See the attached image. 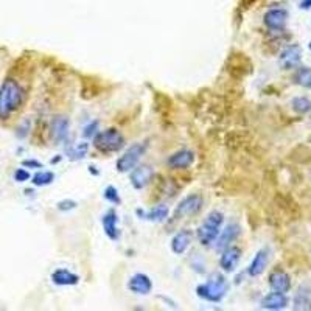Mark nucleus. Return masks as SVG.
I'll return each instance as SVG.
<instances>
[{"label":"nucleus","mask_w":311,"mask_h":311,"mask_svg":"<svg viewBox=\"0 0 311 311\" xmlns=\"http://www.w3.org/2000/svg\"><path fill=\"white\" fill-rule=\"evenodd\" d=\"M24 101V90L16 80H5L0 86V119L7 120L19 109Z\"/></svg>","instance_id":"1"},{"label":"nucleus","mask_w":311,"mask_h":311,"mask_svg":"<svg viewBox=\"0 0 311 311\" xmlns=\"http://www.w3.org/2000/svg\"><path fill=\"white\" fill-rule=\"evenodd\" d=\"M229 291V283L226 280V277L220 273H213L209 280L198 285L196 288V294L205 300V302H212V303H220L226 294Z\"/></svg>","instance_id":"2"},{"label":"nucleus","mask_w":311,"mask_h":311,"mask_svg":"<svg viewBox=\"0 0 311 311\" xmlns=\"http://www.w3.org/2000/svg\"><path fill=\"white\" fill-rule=\"evenodd\" d=\"M223 223H224V217L221 212H218V210L210 212L196 230L198 241L202 246H210L212 243H215V240L218 238V235L221 232Z\"/></svg>","instance_id":"3"},{"label":"nucleus","mask_w":311,"mask_h":311,"mask_svg":"<svg viewBox=\"0 0 311 311\" xmlns=\"http://www.w3.org/2000/svg\"><path fill=\"white\" fill-rule=\"evenodd\" d=\"M93 145L101 152H117L125 146V137L115 128L100 131L93 135Z\"/></svg>","instance_id":"4"},{"label":"nucleus","mask_w":311,"mask_h":311,"mask_svg":"<svg viewBox=\"0 0 311 311\" xmlns=\"http://www.w3.org/2000/svg\"><path fill=\"white\" fill-rule=\"evenodd\" d=\"M146 151V146L143 143H135L132 146H129L117 161V171L119 173H129L131 170H134L140 159L143 158V154Z\"/></svg>","instance_id":"5"},{"label":"nucleus","mask_w":311,"mask_h":311,"mask_svg":"<svg viewBox=\"0 0 311 311\" xmlns=\"http://www.w3.org/2000/svg\"><path fill=\"white\" fill-rule=\"evenodd\" d=\"M204 205V199L201 195H188L185 196L178 205H176V210L173 213L174 220H182L187 217H193L198 215Z\"/></svg>","instance_id":"6"},{"label":"nucleus","mask_w":311,"mask_h":311,"mask_svg":"<svg viewBox=\"0 0 311 311\" xmlns=\"http://www.w3.org/2000/svg\"><path fill=\"white\" fill-rule=\"evenodd\" d=\"M70 122L66 115H56L50 122V137L55 143H63L69 137Z\"/></svg>","instance_id":"7"},{"label":"nucleus","mask_w":311,"mask_h":311,"mask_svg":"<svg viewBox=\"0 0 311 311\" xmlns=\"http://www.w3.org/2000/svg\"><path fill=\"white\" fill-rule=\"evenodd\" d=\"M300 60H302V48L297 44H293V45H288L282 50L279 63H280L282 69L291 70L300 64Z\"/></svg>","instance_id":"8"},{"label":"nucleus","mask_w":311,"mask_h":311,"mask_svg":"<svg viewBox=\"0 0 311 311\" xmlns=\"http://www.w3.org/2000/svg\"><path fill=\"white\" fill-rule=\"evenodd\" d=\"M131 176V185L135 188V190H142L145 188L151 181H152V176H154V170L152 167L149 165H140V167H135L134 170L129 171Z\"/></svg>","instance_id":"9"},{"label":"nucleus","mask_w":311,"mask_h":311,"mask_svg":"<svg viewBox=\"0 0 311 311\" xmlns=\"http://www.w3.org/2000/svg\"><path fill=\"white\" fill-rule=\"evenodd\" d=\"M221 257H220V266L223 271L226 273H232L235 271V268L238 266L240 260H241V249L237 246H229L224 250H221Z\"/></svg>","instance_id":"10"},{"label":"nucleus","mask_w":311,"mask_h":311,"mask_svg":"<svg viewBox=\"0 0 311 311\" xmlns=\"http://www.w3.org/2000/svg\"><path fill=\"white\" fill-rule=\"evenodd\" d=\"M195 162V152L191 149H179L171 154L167 164L173 170H187Z\"/></svg>","instance_id":"11"},{"label":"nucleus","mask_w":311,"mask_h":311,"mask_svg":"<svg viewBox=\"0 0 311 311\" xmlns=\"http://www.w3.org/2000/svg\"><path fill=\"white\" fill-rule=\"evenodd\" d=\"M241 234V227L238 224H227L218 235V238L215 240V249L220 252V250H224L226 247L232 246V243L240 237Z\"/></svg>","instance_id":"12"},{"label":"nucleus","mask_w":311,"mask_h":311,"mask_svg":"<svg viewBox=\"0 0 311 311\" xmlns=\"http://www.w3.org/2000/svg\"><path fill=\"white\" fill-rule=\"evenodd\" d=\"M286 21H288V11L283 8H271L263 16V22L269 30H283Z\"/></svg>","instance_id":"13"},{"label":"nucleus","mask_w":311,"mask_h":311,"mask_svg":"<svg viewBox=\"0 0 311 311\" xmlns=\"http://www.w3.org/2000/svg\"><path fill=\"white\" fill-rule=\"evenodd\" d=\"M128 289L137 296H148L152 291V282L146 274L137 273L128 280Z\"/></svg>","instance_id":"14"},{"label":"nucleus","mask_w":311,"mask_h":311,"mask_svg":"<svg viewBox=\"0 0 311 311\" xmlns=\"http://www.w3.org/2000/svg\"><path fill=\"white\" fill-rule=\"evenodd\" d=\"M101 224H103V230H105L106 237L112 241L119 240L120 237V230H119V215L114 209H109L108 212H105L101 218Z\"/></svg>","instance_id":"15"},{"label":"nucleus","mask_w":311,"mask_h":311,"mask_svg":"<svg viewBox=\"0 0 311 311\" xmlns=\"http://www.w3.org/2000/svg\"><path fill=\"white\" fill-rule=\"evenodd\" d=\"M288 297H286V293H279V291H273L269 294H266L262 302H260V306L263 309H269V311H279V309H283L288 306Z\"/></svg>","instance_id":"16"},{"label":"nucleus","mask_w":311,"mask_h":311,"mask_svg":"<svg viewBox=\"0 0 311 311\" xmlns=\"http://www.w3.org/2000/svg\"><path fill=\"white\" fill-rule=\"evenodd\" d=\"M268 262H269V252L266 249H260L255 254V257L252 258V262L249 265V268H247V274L250 277L262 276L265 273L266 266H268Z\"/></svg>","instance_id":"17"},{"label":"nucleus","mask_w":311,"mask_h":311,"mask_svg":"<svg viewBox=\"0 0 311 311\" xmlns=\"http://www.w3.org/2000/svg\"><path fill=\"white\" fill-rule=\"evenodd\" d=\"M193 232L188 229H182L179 230L173 238H171V250L176 255H182L187 252V249L190 247L191 241H193Z\"/></svg>","instance_id":"18"},{"label":"nucleus","mask_w":311,"mask_h":311,"mask_svg":"<svg viewBox=\"0 0 311 311\" xmlns=\"http://www.w3.org/2000/svg\"><path fill=\"white\" fill-rule=\"evenodd\" d=\"M269 286L273 288V291H279V293H288L291 289V277L282 271V269H276L269 274Z\"/></svg>","instance_id":"19"},{"label":"nucleus","mask_w":311,"mask_h":311,"mask_svg":"<svg viewBox=\"0 0 311 311\" xmlns=\"http://www.w3.org/2000/svg\"><path fill=\"white\" fill-rule=\"evenodd\" d=\"M51 282L58 286H75L80 283V277L75 273L61 268V269H56L51 273Z\"/></svg>","instance_id":"20"},{"label":"nucleus","mask_w":311,"mask_h":311,"mask_svg":"<svg viewBox=\"0 0 311 311\" xmlns=\"http://www.w3.org/2000/svg\"><path fill=\"white\" fill-rule=\"evenodd\" d=\"M137 213H139L143 220H148V221H152V223H164V221L168 220L170 210H168L167 205L159 204V205H154L152 209H149L148 212H143V213H142V210H137Z\"/></svg>","instance_id":"21"},{"label":"nucleus","mask_w":311,"mask_h":311,"mask_svg":"<svg viewBox=\"0 0 311 311\" xmlns=\"http://www.w3.org/2000/svg\"><path fill=\"white\" fill-rule=\"evenodd\" d=\"M309 291L305 289V286H300L297 289V294L294 296V309H306L309 308Z\"/></svg>","instance_id":"22"},{"label":"nucleus","mask_w":311,"mask_h":311,"mask_svg":"<svg viewBox=\"0 0 311 311\" xmlns=\"http://www.w3.org/2000/svg\"><path fill=\"white\" fill-rule=\"evenodd\" d=\"M291 106L297 114H308L311 111V100H308L306 96H296L291 101Z\"/></svg>","instance_id":"23"},{"label":"nucleus","mask_w":311,"mask_h":311,"mask_svg":"<svg viewBox=\"0 0 311 311\" xmlns=\"http://www.w3.org/2000/svg\"><path fill=\"white\" fill-rule=\"evenodd\" d=\"M294 81L306 89H311V69L308 67H299L296 75H294Z\"/></svg>","instance_id":"24"},{"label":"nucleus","mask_w":311,"mask_h":311,"mask_svg":"<svg viewBox=\"0 0 311 311\" xmlns=\"http://www.w3.org/2000/svg\"><path fill=\"white\" fill-rule=\"evenodd\" d=\"M53 181H55V174L51 173V171H37V173L33 176V179H31V182H33L36 187L50 185Z\"/></svg>","instance_id":"25"},{"label":"nucleus","mask_w":311,"mask_h":311,"mask_svg":"<svg viewBox=\"0 0 311 311\" xmlns=\"http://www.w3.org/2000/svg\"><path fill=\"white\" fill-rule=\"evenodd\" d=\"M87 151H89V143H86V142L76 143L75 148L70 151V156H69V158H70L72 161H80V159L86 158Z\"/></svg>","instance_id":"26"},{"label":"nucleus","mask_w":311,"mask_h":311,"mask_svg":"<svg viewBox=\"0 0 311 311\" xmlns=\"http://www.w3.org/2000/svg\"><path fill=\"white\" fill-rule=\"evenodd\" d=\"M103 196H105V199L108 202H112V204H120L122 199H120V195L117 191V188L114 185H108L105 188V193H103Z\"/></svg>","instance_id":"27"},{"label":"nucleus","mask_w":311,"mask_h":311,"mask_svg":"<svg viewBox=\"0 0 311 311\" xmlns=\"http://www.w3.org/2000/svg\"><path fill=\"white\" fill-rule=\"evenodd\" d=\"M76 209V202L75 201H70V199H63L58 202V210L61 212H69V210H73Z\"/></svg>","instance_id":"28"},{"label":"nucleus","mask_w":311,"mask_h":311,"mask_svg":"<svg viewBox=\"0 0 311 311\" xmlns=\"http://www.w3.org/2000/svg\"><path fill=\"white\" fill-rule=\"evenodd\" d=\"M28 132H30V120L25 119V120L17 126V132H16V135H17L19 139H25V137L28 135Z\"/></svg>","instance_id":"29"},{"label":"nucleus","mask_w":311,"mask_h":311,"mask_svg":"<svg viewBox=\"0 0 311 311\" xmlns=\"http://www.w3.org/2000/svg\"><path fill=\"white\" fill-rule=\"evenodd\" d=\"M98 122L96 120H93V122H90L87 126H84V129H83V134H84V137H93L98 131Z\"/></svg>","instance_id":"30"},{"label":"nucleus","mask_w":311,"mask_h":311,"mask_svg":"<svg viewBox=\"0 0 311 311\" xmlns=\"http://www.w3.org/2000/svg\"><path fill=\"white\" fill-rule=\"evenodd\" d=\"M30 173L25 170V168H17L16 171H14V181L16 182H27V181H30Z\"/></svg>","instance_id":"31"},{"label":"nucleus","mask_w":311,"mask_h":311,"mask_svg":"<svg viewBox=\"0 0 311 311\" xmlns=\"http://www.w3.org/2000/svg\"><path fill=\"white\" fill-rule=\"evenodd\" d=\"M22 165L27 167V168H42V164L39 161H36V159H27V161L22 162Z\"/></svg>","instance_id":"32"},{"label":"nucleus","mask_w":311,"mask_h":311,"mask_svg":"<svg viewBox=\"0 0 311 311\" xmlns=\"http://www.w3.org/2000/svg\"><path fill=\"white\" fill-rule=\"evenodd\" d=\"M300 8H302V10H309V8H311V0H302V2H300Z\"/></svg>","instance_id":"33"},{"label":"nucleus","mask_w":311,"mask_h":311,"mask_svg":"<svg viewBox=\"0 0 311 311\" xmlns=\"http://www.w3.org/2000/svg\"><path fill=\"white\" fill-rule=\"evenodd\" d=\"M309 309H311V303H309Z\"/></svg>","instance_id":"34"},{"label":"nucleus","mask_w":311,"mask_h":311,"mask_svg":"<svg viewBox=\"0 0 311 311\" xmlns=\"http://www.w3.org/2000/svg\"><path fill=\"white\" fill-rule=\"evenodd\" d=\"M309 48H311V44H309Z\"/></svg>","instance_id":"35"}]
</instances>
